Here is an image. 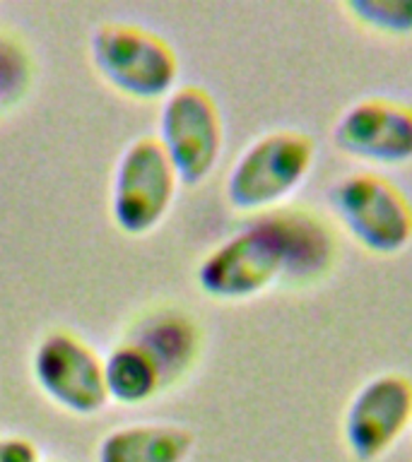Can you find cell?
<instances>
[{"instance_id": "1", "label": "cell", "mask_w": 412, "mask_h": 462, "mask_svg": "<svg viewBox=\"0 0 412 462\" xmlns=\"http://www.w3.org/2000/svg\"><path fill=\"white\" fill-rule=\"evenodd\" d=\"M314 162L316 144L311 135L292 128L267 130L239 152L224 179V198L244 215L282 208L309 179Z\"/></svg>"}, {"instance_id": "2", "label": "cell", "mask_w": 412, "mask_h": 462, "mask_svg": "<svg viewBox=\"0 0 412 462\" xmlns=\"http://www.w3.org/2000/svg\"><path fill=\"white\" fill-rule=\"evenodd\" d=\"M89 60L111 89L136 101H162L179 87L181 63L164 36L136 22H99Z\"/></svg>"}, {"instance_id": "3", "label": "cell", "mask_w": 412, "mask_h": 462, "mask_svg": "<svg viewBox=\"0 0 412 462\" xmlns=\"http://www.w3.org/2000/svg\"><path fill=\"white\" fill-rule=\"evenodd\" d=\"M285 274L287 260L277 229L270 215L260 212L202 255L195 284L215 301H248L285 284Z\"/></svg>"}, {"instance_id": "4", "label": "cell", "mask_w": 412, "mask_h": 462, "mask_svg": "<svg viewBox=\"0 0 412 462\" xmlns=\"http://www.w3.org/2000/svg\"><path fill=\"white\" fill-rule=\"evenodd\" d=\"M181 180L154 135L130 140L116 159L108 212L123 234L147 236L169 215Z\"/></svg>"}, {"instance_id": "5", "label": "cell", "mask_w": 412, "mask_h": 462, "mask_svg": "<svg viewBox=\"0 0 412 462\" xmlns=\"http://www.w3.org/2000/svg\"><path fill=\"white\" fill-rule=\"evenodd\" d=\"M331 209L352 241L376 255H396L412 241V202L374 171H354L331 188Z\"/></svg>"}, {"instance_id": "6", "label": "cell", "mask_w": 412, "mask_h": 462, "mask_svg": "<svg viewBox=\"0 0 412 462\" xmlns=\"http://www.w3.org/2000/svg\"><path fill=\"white\" fill-rule=\"evenodd\" d=\"M181 186H198L215 171L224 150L220 104L202 85L183 82L159 101L157 135Z\"/></svg>"}, {"instance_id": "7", "label": "cell", "mask_w": 412, "mask_h": 462, "mask_svg": "<svg viewBox=\"0 0 412 462\" xmlns=\"http://www.w3.org/2000/svg\"><path fill=\"white\" fill-rule=\"evenodd\" d=\"M32 378L43 397L75 417H94L108 404L104 356L70 328H51L32 349Z\"/></svg>"}, {"instance_id": "8", "label": "cell", "mask_w": 412, "mask_h": 462, "mask_svg": "<svg viewBox=\"0 0 412 462\" xmlns=\"http://www.w3.org/2000/svg\"><path fill=\"white\" fill-rule=\"evenodd\" d=\"M412 429V378L383 371L354 390L342 414V443L360 462H376Z\"/></svg>"}, {"instance_id": "9", "label": "cell", "mask_w": 412, "mask_h": 462, "mask_svg": "<svg viewBox=\"0 0 412 462\" xmlns=\"http://www.w3.org/2000/svg\"><path fill=\"white\" fill-rule=\"evenodd\" d=\"M332 143L342 154L376 166L412 162V106L390 97H364L338 116Z\"/></svg>"}, {"instance_id": "10", "label": "cell", "mask_w": 412, "mask_h": 462, "mask_svg": "<svg viewBox=\"0 0 412 462\" xmlns=\"http://www.w3.org/2000/svg\"><path fill=\"white\" fill-rule=\"evenodd\" d=\"M121 339L140 346L159 368L164 393L181 388L201 366L205 330L201 320L176 303H154L140 309L123 325Z\"/></svg>"}, {"instance_id": "11", "label": "cell", "mask_w": 412, "mask_h": 462, "mask_svg": "<svg viewBox=\"0 0 412 462\" xmlns=\"http://www.w3.org/2000/svg\"><path fill=\"white\" fill-rule=\"evenodd\" d=\"M287 260V287H311L338 263V238L323 217L302 205H282L267 209Z\"/></svg>"}, {"instance_id": "12", "label": "cell", "mask_w": 412, "mask_h": 462, "mask_svg": "<svg viewBox=\"0 0 412 462\" xmlns=\"http://www.w3.org/2000/svg\"><path fill=\"white\" fill-rule=\"evenodd\" d=\"M195 433L176 421H133L101 436L94 462H188Z\"/></svg>"}, {"instance_id": "13", "label": "cell", "mask_w": 412, "mask_h": 462, "mask_svg": "<svg viewBox=\"0 0 412 462\" xmlns=\"http://www.w3.org/2000/svg\"><path fill=\"white\" fill-rule=\"evenodd\" d=\"M104 381H107L108 402L136 407L154 400L164 393L162 374L154 361L128 339L116 342L104 356Z\"/></svg>"}, {"instance_id": "14", "label": "cell", "mask_w": 412, "mask_h": 462, "mask_svg": "<svg viewBox=\"0 0 412 462\" xmlns=\"http://www.w3.org/2000/svg\"><path fill=\"white\" fill-rule=\"evenodd\" d=\"M34 79L36 63L24 39L0 27V116L27 99Z\"/></svg>"}, {"instance_id": "15", "label": "cell", "mask_w": 412, "mask_h": 462, "mask_svg": "<svg viewBox=\"0 0 412 462\" xmlns=\"http://www.w3.org/2000/svg\"><path fill=\"white\" fill-rule=\"evenodd\" d=\"M345 10L357 24L379 34H412V0H350Z\"/></svg>"}, {"instance_id": "16", "label": "cell", "mask_w": 412, "mask_h": 462, "mask_svg": "<svg viewBox=\"0 0 412 462\" xmlns=\"http://www.w3.org/2000/svg\"><path fill=\"white\" fill-rule=\"evenodd\" d=\"M0 462H43L42 450L27 436L0 433Z\"/></svg>"}]
</instances>
